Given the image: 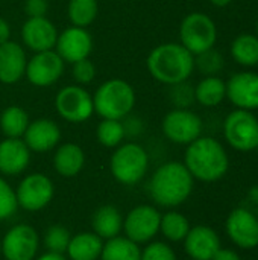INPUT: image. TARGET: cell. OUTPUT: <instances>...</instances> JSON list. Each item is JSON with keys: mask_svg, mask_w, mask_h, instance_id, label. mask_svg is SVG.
<instances>
[{"mask_svg": "<svg viewBox=\"0 0 258 260\" xmlns=\"http://www.w3.org/2000/svg\"><path fill=\"white\" fill-rule=\"evenodd\" d=\"M184 165L193 178L213 183L228 172L230 158L220 142L213 137H198L187 146Z\"/></svg>", "mask_w": 258, "mask_h": 260, "instance_id": "cell-2", "label": "cell"}, {"mask_svg": "<svg viewBox=\"0 0 258 260\" xmlns=\"http://www.w3.org/2000/svg\"><path fill=\"white\" fill-rule=\"evenodd\" d=\"M49 0H24V12L27 17H46Z\"/></svg>", "mask_w": 258, "mask_h": 260, "instance_id": "cell-38", "label": "cell"}, {"mask_svg": "<svg viewBox=\"0 0 258 260\" xmlns=\"http://www.w3.org/2000/svg\"><path fill=\"white\" fill-rule=\"evenodd\" d=\"M53 192V183L47 175L30 174L20 181L15 190V198L21 209L27 212H36L44 209L52 201Z\"/></svg>", "mask_w": 258, "mask_h": 260, "instance_id": "cell-10", "label": "cell"}, {"mask_svg": "<svg viewBox=\"0 0 258 260\" xmlns=\"http://www.w3.org/2000/svg\"><path fill=\"white\" fill-rule=\"evenodd\" d=\"M227 233L231 241L245 250L258 245V219L246 209H236L227 219Z\"/></svg>", "mask_w": 258, "mask_h": 260, "instance_id": "cell-17", "label": "cell"}, {"mask_svg": "<svg viewBox=\"0 0 258 260\" xmlns=\"http://www.w3.org/2000/svg\"><path fill=\"white\" fill-rule=\"evenodd\" d=\"M99 14L97 0H70L67 6V15L73 26L87 27L90 26Z\"/></svg>", "mask_w": 258, "mask_h": 260, "instance_id": "cell-29", "label": "cell"}, {"mask_svg": "<svg viewBox=\"0 0 258 260\" xmlns=\"http://www.w3.org/2000/svg\"><path fill=\"white\" fill-rule=\"evenodd\" d=\"M161 128L170 142L178 145H190L201 137L202 120L196 113L187 108H175L164 116Z\"/></svg>", "mask_w": 258, "mask_h": 260, "instance_id": "cell-9", "label": "cell"}, {"mask_svg": "<svg viewBox=\"0 0 258 260\" xmlns=\"http://www.w3.org/2000/svg\"><path fill=\"white\" fill-rule=\"evenodd\" d=\"M141 260H176V256L167 244L152 242L141 251Z\"/></svg>", "mask_w": 258, "mask_h": 260, "instance_id": "cell-37", "label": "cell"}, {"mask_svg": "<svg viewBox=\"0 0 258 260\" xmlns=\"http://www.w3.org/2000/svg\"><path fill=\"white\" fill-rule=\"evenodd\" d=\"M227 98L239 110L258 108V75L254 72H240L227 82Z\"/></svg>", "mask_w": 258, "mask_h": 260, "instance_id": "cell-16", "label": "cell"}, {"mask_svg": "<svg viewBox=\"0 0 258 260\" xmlns=\"http://www.w3.org/2000/svg\"><path fill=\"white\" fill-rule=\"evenodd\" d=\"M195 67L205 76H214L224 67V56L217 50L208 49L195 56Z\"/></svg>", "mask_w": 258, "mask_h": 260, "instance_id": "cell-33", "label": "cell"}, {"mask_svg": "<svg viewBox=\"0 0 258 260\" xmlns=\"http://www.w3.org/2000/svg\"><path fill=\"white\" fill-rule=\"evenodd\" d=\"M257 149H258V146H257Z\"/></svg>", "mask_w": 258, "mask_h": 260, "instance_id": "cell-46", "label": "cell"}, {"mask_svg": "<svg viewBox=\"0 0 258 260\" xmlns=\"http://www.w3.org/2000/svg\"><path fill=\"white\" fill-rule=\"evenodd\" d=\"M26 52L21 44L6 41L0 44V82L11 85L18 82L26 72Z\"/></svg>", "mask_w": 258, "mask_h": 260, "instance_id": "cell-20", "label": "cell"}, {"mask_svg": "<svg viewBox=\"0 0 258 260\" xmlns=\"http://www.w3.org/2000/svg\"><path fill=\"white\" fill-rule=\"evenodd\" d=\"M29 122V114L18 105L6 107L0 114V129L9 139H21Z\"/></svg>", "mask_w": 258, "mask_h": 260, "instance_id": "cell-26", "label": "cell"}, {"mask_svg": "<svg viewBox=\"0 0 258 260\" xmlns=\"http://www.w3.org/2000/svg\"><path fill=\"white\" fill-rule=\"evenodd\" d=\"M55 108L64 120L82 123L94 113L93 96L82 85H65L56 93Z\"/></svg>", "mask_w": 258, "mask_h": 260, "instance_id": "cell-8", "label": "cell"}, {"mask_svg": "<svg viewBox=\"0 0 258 260\" xmlns=\"http://www.w3.org/2000/svg\"><path fill=\"white\" fill-rule=\"evenodd\" d=\"M224 136L228 145L248 152L258 146V119L248 110H234L224 122Z\"/></svg>", "mask_w": 258, "mask_h": 260, "instance_id": "cell-7", "label": "cell"}, {"mask_svg": "<svg viewBox=\"0 0 258 260\" xmlns=\"http://www.w3.org/2000/svg\"><path fill=\"white\" fill-rule=\"evenodd\" d=\"M103 248V239L96 233H79L71 236L67 247L68 257L71 260H97Z\"/></svg>", "mask_w": 258, "mask_h": 260, "instance_id": "cell-24", "label": "cell"}, {"mask_svg": "<svg viewBox=\"0 0 258 260\" xmlns=\"http://www.w3.org/2000/svg\"><path fill=\"white\" fill-rule=\"evenodd\" d=\"M231 2H233V0H210V3L214 5V6H217V8H225V6H228Z\"/></svg>", "mask_w": 258, "mask_h": 260, "instance_id": "cell-42", "label": "cell"}, {"mask_svg": "<svg viewBox=\"0 0 258 260\" xmlns=\"http://www.w3.org/2000/svg\"><path fill=\"white\" fill-rule=\"evenodd\" d=\"M0 254H2V241H0Z\"/></svg>", "mask_w": 258, "mask_h": 260, "instance_id": "cell-43", "label": "cell"}, {"mask_svg": "<svg viewBox=\"0 0 258 260\" xmlns=\"http://www.w3.org/2000/svg\"><path fill=\"white\" fill-rule=\"evenodd\" d=\"M257 37H258V20H257Z\"/></svg>", "mask_w": 258, "mask_h": 260, "instance_id": "cell-44", "label": "cell"}, {"mask_svg": "<svg viewBox=\"0 0 258 260\" xmlns=\"http://www.w3.org/2000/svg\"><path fill=\"white\" fill-rule=\"evenodd\" d=\"M184 248L193 260H211L220 250V239L213 229L196 225L189 230L184 239Z\"/></svg>", "mask_w": 258, "mask_h": 260, "instance_id": "cell-19", "label": "cell"}, {"mask_svg": "<svg viewBox=\"0 0 258 260\" xmlns=\"http://www.w3.org/2000/svg\"><path fill=\"white\" fill-rule=\"evenodd\" d=\"M40 238L27 224L14 225L2 241V254L6 260H33L38 251Z\"/></svg>", "mask_w": 258, "mask_h": 260, "instance_id": "cell-12", "label": "cell"}, {"mask_svg": "<svg viewBox=\"0 0 258 260\" xmlns=\"http://www.w3.org/2000/svg\"><path fill=\"white\" fill-rule=\"evenodd\" d=\"M211 260H242V259H240V256H239L236 251L220 248V250L214 254V257H213Z\"/></svg>", "mask_w": 258, "mask_h": 260, "instance_id": "cell-39", "label": "cell"}, {"mask_svg": "<svg viewBox=\"0 0 258 260\" xmlns=\"http://www.w3.org/2000/svg\"><path fill=\"white\" fill-rule=\"evenodd\" d=\"M114 178L126 186H132L143 180L149 168V157L143 146L137 143H125L116 149L109 161Z\"/></svg>", "mask_w": 258, "mask_h": 260, "instance_id": "cell-5", "label": "cell"}, {"mask_svg": "<svg viewBox=\"0 0 258 260\" xmlns=\"http://www.w3.org/2000/svg\"><path fill=\"white\" fill-rule=\"evenodd\" d=\"M17 198L14 189L0 177V221L11 218L17 210Z\"/></svg>", "mask_w": 258, "mask_h": 260, "instance_id": "cell-34", "label": "cell"}, {"mask_svg": "<svg viewBox=\"0 0 258 260\" xmlns=\"http://www.w3.org/2000/svg\"><path fill=\"white\" fill-rule=\"evenodd\" d=\"M179 40L181 44L196 56L214 47L217 41V27L207 14L190 12L181 21Z\"/></svg>", "mask_w": 258, "mask_h": 260, "instance_id": "cell-6", "label": "cell"}, {"mask_svg": "<svg viewBox=\"0 0 258 260\" xmlns=\"http://www.w3.org/2000/svg\"><path fill=\"white\" fill-rule=\"evenodd\" d=\"M160 230L166 236V239H169L172 242H179V241L186 239V236L190 230V224L184 215H181L178 212H169L161 216Z\"/></svg>", "mask_w": 258, "mask_h": 260, "instance_id": "cell-30", "label": "cell"}, {"mask_svg": "<svg viewBox=\"0 0 258 260\" xmlns=\"http://www.w3.org/2000/svg\"><path fill=\"white\" fill-rule=\"evenodd\" d=\"M64 70L65 62L55 52V49H52L38 52L30 59H27L24 75L32 85L44 88L58 82L59 78L64 75Z\"/></svg>", "mask_w": 258, "mask_h": 260, "instance_id": "cell-11", "label": "cell"}, {"mask_svg": "<svg viewBox=\"0 0 258 260\" xmlns=\"http://www.w3.org/2000/svg\"><path fill=\"white\" fill-rule=\"evenodd\" d=\"M61 140V129L56 122L50 119H36L29 122L23 142L33 152H47L53 149Z\"/></svg>", "mask_w": 258, "mask_h": 260, "instance_id": "cell-18", "label": "cell"}, {"mask_svg": "<svg viewBox=\"0 0 258 260\" xmlns=\"http://www.w3.org/2000/svg\"><path fill=\"white\" fill-rule=\"evenodd\" d=\"M102 260H141V250L138 248V244L132 242L128 238L116 236L113 239H108L103 244Z\"/></svg>", "mask_w": 258, "mask_h": 260, "instance_id": "cell-28", "label": "cell"}, {"mask_svg": "<svg viewBox=\"0 0 258 260\" xmlns=\"http://www.w3.org/2000/svg\"><path fill=\"white\" fill-rule=\"evenodd\" d=\"M193 177L179 161L161 165L149 183L151 198L163 207H176L182 204L193 190Z\"/></svg>", "mask_w": 258, "mask_h": 260, "instance_id": "cell-3", "label": "cell"}, {"mask_svg": "<svg viewBox=\"0 0 258 260\" xmlns=\"http://www.w3.org/2000/svg\"><path fill=\"white\" fill-rule=\"evenodd\" d=\"M170 87V101L176 108H189L195 102V88L187 81Z\"/></svg>", "mask_w": 258, "mask_h": 260, "instance_id": "cell-35", "label": "cell"}, {"mask_svg": "<svg viewBox=\"0 0 258 260\" xmlns=\"http://www.w3.org/2000/svg\"><path fill=\"white\" fill-rule=\"evenodd\" d=\"M233 59L245 67L258 66V37L252 34H240L231 43Z\"/></svg>", "mask_w": 258, "mask_h": 260, "instance_id": "cell-27", "label": "cell"}, {"mask_svg": "<svg viewBox=\"0 0 258 260\" xmlns=\"http://www.w3.org/2000/svg\"><path fill=\"white\" fill-rule=\"evenodd\" d=\"M70 233L65 227L62 225H52L46 230L44 233V247L50 253H58L64 254L67 251V247L70 244Z\"/></svg>", "mask_w": 258, "mask_h": 260, "instance_id": "cell-32", "label": "cell"}, {"mask_svg": "<svg viewBox=\"0 0 258 260\" xmlns=\"http://www.w3.org/2000/svg\"><path fill=\"white\" fill-rule=\"evenodd\" d=\"M96 136L100 145L105 148H116L122 143L125 137V128L122 120L114 119H102V122L97 125Z\"/></svg>", "mask_w": 258, "mask_h": 260, "instance_id": "cell-31", "label": "cell"}, {"mask_svg": "<svg viewBox=\"0 0 258 260\" xmlns=\"http://www.w3.org/2000/svg\"><path fill=\"white\" fill-rule=\"evenodd\" d=\"M227 98V82L214 76H205L195 87V101L202 107H217Z\"/></svg>", "mask_w": 258, "mask_h": 260, "instance_id": "cell-25", "label": "cell"}, {"mask_svg": "<svg viewBox=\"0 0 258 260\" xmlns=\"http://www.w3.org/2000/svg\"><path fill=\"white\" fill-rule=\"evenodd\" d=\"M160 212L152 206H138L132 209L125 221L123 230L128 239L135 244L149 242L160 232Z\"/></svg>", "mask_w": 258, "mask_h": 260, "instance_id": "cell-13", "label": "cell"}, {"mask_svg": "<svg viewBox=\"0 0 258 260\" xmlns=\"http://www.w3.org/2000/svg\"><path fill=\"white\" fill-rule=\"evenodd\" d=\"M71 76L79 85H87L96 78V66L90 58L76 61L71 64Z\"/></svg>", "mask_w": 258, "mask_h": 260, "instance_id": "cell-36", "label": "cell"}, {"mask_svg": "<svg viewBox=\"0 0 258 260\" xmlns=\"http://www.w3.org/2000/svg\"><path fill=\"white\" fill-rule=\"evenodd\" d=\"M93 50V37L87 27L70 26L58 34L55 52L62 58L64 62L73 64L85 59Z\"/></svg>", "mask_w": 258, "mask_h": 260, "instance_id": "cell-14", "label": "cell"}, {"mask_svg": "<svg viewBox=\"0 0 258 260\" xmlns=\"http://www.w3.org/2000/svg\"><path fill=\"white\" fill-rule=\"evenodd\" d=\"M146 66L154 79L166 85H175L192 76L195 70V55L181 43H164L151 50Z\"/></svg>", "mask_w": 258, "mask_h": 260, "instance_id": "cell-1", "label": "cell"}, {"mask_svg": "<svg viewBox=\"0 0 258 260\" xmlns=\"http://www.w3.org/2000/svg\"><path fill=\"white\" fill-rule=\"evenodd\" d=\"M84 165L85 154L82 148L76 143H62L53 155L55 171L65 178L78 175L82 171Z\"/></svg>", "mask_w": 258, "mask_h": 260, "instance_id": "cell-22", "label": "cell"}, {"mask_svg": "<svg viewBox=\"0 0 258 260\" xmlns=\"http://www.w3.org/2000/svg\"><path fill=\"white\" fill-rule=\"evenodd\" d=\"M257 219H258V215H257Z\"/></svg>", "mask_w": 258, "mask_h": 260, "instance_id": "cell-45", "label": "cell"}, {"mask_svg": "<svg viewBox=\"0 0 258 260\" xmlns=\"http://www.w3.org/2000/svg\"><path fill=\"white\" fill-rule=\"evenodd\" d=\"M36 260H67L64 257V254H58V253H50L47 251L46 254L40 256Z\"/></svg>", "mask_w": 258, "mask_h": 260, "instance_id": "cell-41", "label": "cell"}, {"mask_svg": "<svg viewBox=\"0 0 258 260\" xmlns=\"http://www.w3.org/2000/svg\"><path fill=\"white\" fill-rule=\"evenodd\" d=\"M58 30L47 17H29L21 26L23 44L38 53L55 49Z\"/></svg>", "mask_w": 258, "mask_h": 260, "instance_id": "cell-15", "label": "cell"}, {"mask_svg": "<svg viewBox=\"0 0 258 260\" xmlns=\"http://www.w3.org/2000/svg\"><path fill=\"white\" fill-rule=\"evenodd\" d=\"M93 105L94 113H97L102 119L123 120L135 107V90L123 79H108L96 90Z\"/></svg>", "mask_w": 258, "mask_h": 260, "instance_id": "cell-4", "label": "cell"}, {"mask_svg": "<svg viewBox=\"0 0 258 260\" xmlns=\"http://www.w3.org/2000/svg\"><path fill=\"white\" fill-rule=\"evenodd\" d=\"M30 161V149L23 139H9L0 142V174L18 175Z\"/></svg>", "mask_w": 258, "mask_h": 260, "instance_id": "cell-21", "label": "cell"}, {"mask_svg": "<svg viewBox=\"0 0 258 260\" xmlns=\"http://www.w3.org/2000/svg\"><path fill=\"white\" fill-rule=\"evenodd\" d=\"M91 225L99 238L108 241L119 236L123 229V219L120 212L114 206H102L94 212Z\"/></svg>", "mask_w": 258, "mask_h": 260, "instance_id": "cell-23", "label": "cell"}, {"mask_svg": "<svg viewBox=\"0 0 258 260\" xmlns=\"http://www.w3.org/2000/svg\"><path fill=\"white\" fill-rule=\"evenodd\" d=\"M9 37H11V26L5 18L0 17V44L9 41Z\"/></svg>", "mask_w": 258, "mask_h": 260, "instance_id": "cell-40", "label": "cell"}]
</instances>
